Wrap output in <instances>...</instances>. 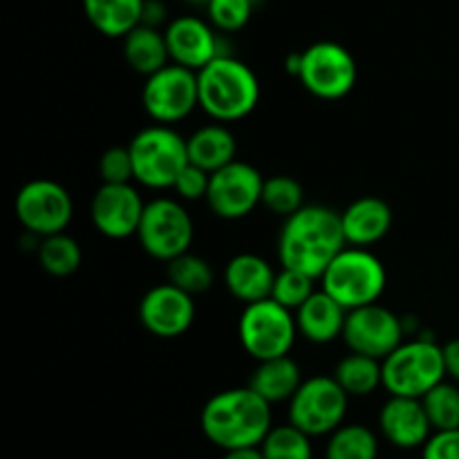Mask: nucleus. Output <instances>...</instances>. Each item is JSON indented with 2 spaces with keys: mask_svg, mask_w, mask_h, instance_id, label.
<instances>
[{
  "mask_svg": "<svg viewBox=\"0 0 459 459\" xmlns=\"http://www.w3.org/2000/svg\"><path fill=\"white\" fill-rule=\"evenodd\" d=\"M348 247L339 211L323 204H305L285 218L278 236V260L321 281L332 260Z\"/></svg>",
  "mask_w": 459,
  "mask_h": 459,
  "instance_id": "1",
  "label": "nucleus"
},
{
  "mask_svg": "<svg viewBox=\"0 0 459 459\" xmlns=\"http://www.w3.org/2000/svg\"><path fill=\"white\" fill-rule=\"evenodd\" d=\"M200 426L204 437L224 453L258 448L273 429L272 403L264 402L249 385L222 390L204 403Z\"/></svg>",
  "mask_w": 459,
  "mask_h": 459,
  "instance_id": "2",
  "label": "nucleus"
},
{
  "mask_svg": "<svg viewBox=\"0 0 459 459\" xmlns=\"http://www.w3.org/2000/svg\"><path fill=\"white\" fill-rule=\"evenodd\" d=\"M200 108L215 121H238L255 110L260 83L255 72L240 58L224 54L197 70Z\"/></svg>",
  "mask_w": 459,
  "mask_h": 459,
  "instance_id": "3",
  "label": "nucleus"
},
{
  "mask_svg": "<svg viewBox=\"0 0 459 459\" xmlns=\"http://www.w3.org/2000/svg\"><path fill=\"white\" fill-rule=\"evenodd\" d=\"M323 290L345 309L379 303L388 282L384 263L366 247H345L321 276Z\"/></svg>",
  "mask_w": 459,
  "mask_h": 459,
  "instance_id": "4",
  "label": "nucleus"
},
{
  "mask_svg": "<svg viewBox=\"0 0 459 459\" xmlns=\"http://www.w3.org/2000/svg\"><path fill=\"white\" fill-rule=\"evenodd\" d=\"M134 182L146 188H173L175 179L188 164L186 139L170 126L155 124L139 130L128 143Z\"/></svg>",
  "mask_w": 459,
  "mask_h": 459,
  "instance_id": "5",
  "label": "nucleus"
},
{
  "mask_svg": "<svg viewBox=\"0 0 459 459\" xmlns=\"http://www.w3.org/2000/svg\"><path fill=\"white\" fill-rule=\"evenodd\" d=\"M384 388L388 394L421 399L446 377L444 348L435 341L412 339L384 359Z\"/></svg>",
  "mask_w": 459,
  "mask_h": 459,
  "instance_id": "6",
  "label": "nucleus"
},
{
  "mask_svg": "<svg viewBox=\"0 0 459 459\" xmlns=\"http://www.w3.org/2000/svg\"><path fill=\"white\" fill-rule=\"evenodd\" d=\"M296 334H299L296 314H291V309L276 303L273 299L245 305L240 323H238V336H240L242 348L255 361H267V359L290 354L294 348Z\"/></svg>",
  "mask_w": 459,
  "mask_h": 459,
  "instance_id": "7",
  "label": "nucleus"
},
{
  "mask_svg": "<svg viewBox=\"0 0 459 459\" xmlns=\"http://www.w3.org/2000/svg\"><path fill=\"white\" fill-rule=\"evenodd\" d=\"M300 52L303 58L296 79L309 94L323 101H339L352 92L359 81V65L345 45L318 40Z\"/></svg>",
  "mask_w": 459,
  "mask_h": 459,
  "instance_id": "8",
  "label": "nucleus"
},
{
  "mask_svg": "<svg viewBox=\"0 0 459 459\" xmlns=\"http://www.w3.org/2000/svg\"><path fill=\"white\" fill-rule=\"evenodd\" d=\"M350 394L334 377H309L290 399V424L309 437L332 435L343 426Z\"/></svg>",
  "mask_w": 459,
  "mask_h": 459,
  "instance_id": "9",
  "label": "nucleus"
},
{
  "mask_svg": "<svg viewBox=\"0 0 459 459\" xmlns=\"http://www.w3.org/2000/svg\"><path fill=\"white\" fill-rule=\"evenodd\" d=\"M193 220L188 211L170 197H157L146 202L137 238L142 249L151 258L170 263L178 255L186 254L193 245Z\"/></svg>",
  "mask_w": 459,
  "mask_h": 459,
  "instance_id": "10",
  "label": "nucleus"
},
{
  "mask_svg": "<svg viewBox=\"0 0 459 459\" xmlns=\"http://www.w3.org/2000/svg\"><path fill=\"white\" fill-rule=\"evenodd\" d=\"M142 103L146 115L155 119V124L173 126L186 119L200 106L197 72L178 63H169L160 72L146 76Z\"/></svg>",
  "mask_w": 459,
  "mask_h": 459,
  "instance_id": "11",
  "label": "nucleus"
},
{
  "mask_svg": "<svg viewBox=\"0 0 459 459\" xmlns=\"http://www.w3.org/2000/svg\"><path fill=\"white\" fill-rule=\"evenodd\" d=\"M18 222L27 233L36 238H48L63 233L74 218V202L67 188L54 179H31L18 191L13 202Z\"/></svg>",
  "mask_w": 459,
  "mask_h": 459,
  "instance_id": "12",
  "label": "nucleus"
},
{
  "mask_svg": "<svg viewBox=\"0 0 459 459\" xmlns=\"http://www.w3.org/2000/svg\"><path fill=\"white\" fill-rule=\"evenodd\" d=\"M264 178L255 166L233 160L211 173L206 204L218 218L242 220L258 204H263Z\"/></svg>",
  "mask_w": 459,
  "mask_h": 459,
  "instance_id": "13",
  "label": "nucleus"
},
{
  "mask_svg": "<svg viewBox=\"0 0 459 459\" xmlns=\"http://www.w3.org/2000/svg\"><path fill=\"white\" fill-rule=\"evenodd\" d=\"M406 327L394 312L379 303L350 309L345 318L343 336L350 352H361L384 361L390 352L403 343Z\"/></svg>",
  "mask_w": 459,
  "mask_h": 459,
  "instance_id": "14",
  "label": "nucleus"
},
{
  "mask_svg": "<svg viewBox=\"0 0 459 459\" xmlns=\"http://www.w3.org/2000/svg\"><path fill=\"white\" fill-rule=\"evenodd\" d=\"M193 321L195 300L173 282L151 287L139 300V323L157 339H178L191 330Z\"/></svg>",
  "mask_w": 459,
  "mask_h": 459,
  "instance_id": "15",
  "label": "nucleus"
},
{
  "mask_svg": "<svg viewBox=\"0 0 459 459\" xmlns=\"http://www.w3.org/2000/svg\"><path fill=\"white\" fill-rule=\"evenodd\" d=\"M143 202L142 193L133 184H103L97 188L90 204L92 224L101 236L110 240H124V238L137 236L139 222H142Z\"/></svg>",
  "mask_w": 459,
  "mask_h": 459,
  "instance_id": "16",
  "label": "nucleus"
},
{
  "mask_svg": "<svg viewBox=\"0 0 459 459\" xmlns=\"http://www.w3.org/2000/svg\"><path fill=\"white\" fill-rule=\"evenodd\" d=\"M166 45H169L170 61L178 65L191 67V70H202L209 65L213 58L224 56L220 52V39L209 22L197 16H179L169 22L164 30Z\"/></svg>",
  "mask_w": 459,
  "mask_h": 459,
  "instance_id": "17",
  "label": "nucleus"
},
{
  "mask_svg": "<svg viewBox=\"0 0 459 459\" xmlns=\"http://www.w3.org/2000/svg\"><path fill=\"white\" fill-rule=\"evenodd\" d=\"M379 430L393 446L420 448L435 433L421 399L390 394L381 406Z\"/></svg>",
  "mask_w": 459,
  "mask_h": 459,
  "instance_id": "18",
  "label": "nucleus"
},
{
  "mask_svg": "<svg viewBox=\"0 0 459 459\" xmlns=\"http://www.w3.org/2000/svg\"><path fill=\"white\" fill-rule=\"evenodd\" d=\"M341 222H343L348 245L370 247L384 240L393 229V209L381 197H359L352 204L345 206V211H341Z\"/></svg>",
  "mask_w": 459,
  "mask_h": 459,
  "instance_id": "19",
  "label": "nucleus"
},
{
  "mask_svg": "<svg viewBox=\"0 0 459 459\" xmlns=\"http://www.w3.org/2000/svg\"><path fill=\"white\" fill-rule=\"evenodd\" d=\"M276 272L264 258L255 254H238L224 267V287L233 299L245 305L272 299Z\"/></svg>",
  "mask_w": 459,
  "mask_h": 459,
  "instance_id": "20",
  "label": "nucleus"
},
{
  "mask_svg": "<svg viewBox=\"0 0 459 459\" xmlns=\"http://www.w3.org/2000/svg\"><path fill=\"white\" fill-rule=\"evenodd\" d=\"M348 309L336 303L325 290L314 291L299 309H296V325L307 341L316 345H327L343 336Z\"/></svg>",
  "mask_w": 459,
  "mask_h": 459,
  "instance_id": "21",
  "label": "nucleus"
},
{
  "mask_svg": "<svg viewBox=\"0 0 459 459\" xmlns=\"http://www.w3.org/2000/svg\"><path fill=\"white\" fill-rule=\"evenodd\" d=\"M300 384H303V375H300L299 363L290 354H285V357L258 361L247 385L273 406V403L290 402Z\"/></svg>",
  "mask_w": 459,
  "mask_h": 459,
  "instance_id": "22",
  "label": "nucleus"
},
{
  "mask_svg": "<svg viewBox=\"0 0 459 459\" xmlns=\"http://www.w3.org/2000/svg\"><path fill=\"white\" fill-rule=\"evenodd\" d=\"M90 25L108 39H124L142 25L146 0H81Z\"/></svg>",
  "mask_w": 459,
  "mask_h": 459,
  "instance_id": "23",
  "label": "nucleus"
},
{
  "mask_svg": "<svg viewBox=\"0 0 459 459\" xmlns=\"http://www.w3.org/2000/svg\"><path fill=\"white\" fill-rule=\"evenodd\" d=\"M188 161L200 169L215 173L222 166L231 164L236 160L238 143L231 130L222 124H209L197 128L186 139Z\"/></svg>",
  "mask_w": 459,
  "mask_h": 459,
  "instance_id": "24",
  "label": "nucleus"
},
{
  "mask_svg": "<svg viewBox=\"0 0 459 459\" xmlns=\"http://www.w3.org/2000/svg\"><path fill=\"white\" fill-rule=\"evenodd\" d=\"M124 58L137 74L151 76L169 65V45L164 31L151 25H137L124 36Z\"/></svg>",
  "mask_w": 459,
  "mask_h": 459,
  "instance_id": "25",
  "label": "nucleus"
},
{
  "mask_svg": "<svg viewBox=\"0 0 459 459\" xmlns=\"http://www.w3.org/2000/svg\"><path fill=\"white\" fill-rule=\"evenodd\" d=\"M334 377L350 397H368L384 385V363L381 359L361 352H350L334 368Z\"/></svg>",
  "mask_w": 459,
  "mask_h": 459,
  "instance_id": "26",
  "label": "nucleus"
},
{
  "mask_svg": "<svg viewBox=\"0 0 459 459\" xmlns=\"http://www.w3.org/2000/svg\"><path fill=\"white\" fill-rule=\"evenodd\" d=\"M325 459H379V439L363 424H343L327 435Z\"/></svg>",
  "mask_w": 459,
  "mask_h": 459,
  "instance_id": "27",
  "label": "nucleus"
},
{
  "mask_svg": "<svg viewBox=\"0 0 459 459\" xmlns=\"http://www.w3.org/2000/svg\"><path fill=\"white\" fill-rule=\"evenodd\" d=\"M36 254H39V263L43 272L54 278L72 276V273L79 272L81 263H83L79 242L67 236L65 231L40 238Z\"/></svg>",
  "mask_w": 459,
  "mask_h": 459,
  "instance_id": "28",
  "label": "nucleus"
},
{
  "mask_svg": "<svg viewBox=\"0 0 459 459\" xmlns=\"http://www.w3.org/2000/svg\"><path fill=\"white\" fill-rule=\"evenodd\" d=\"M166 276H169V282H173L175 287H179V290L191 296H200L209 291L215 281L213 267L209 264V260L191 254V251L166 263Z\"/></svg>",
  "mask_w": 459,
  "mask_h": 459,
  "instance_id": "29",
  "label": "nucleus"
},
{
  "mask_svg": "<svg viewBox=\"0 0 459 459\" xmlns=\"http://www.w3.org/2000/svg\"><path fill=\"white\" fill-rule=\"evenodd\" d=\"M258 448L264 459H314L312 437L294 424L273 426Z\"/></svg>",
  "mask_w": 459,
  "mask_h": 459,
  "instance_id": "30",
  "label": "nucleus"
},
{
  "mask_svg": "<svg viewBox=\"0 0 459 459\" xmlns=\"http://www.w3.org/2000/svg\"><path fill=\"white\" fill-rule=\"evenodd\" d=\"M263 204L281 218H290L305 206L303 184L291 175H272L264 179Z\"/></svg>",
  "mask_w": 459,
  "mask_h": 459,
  "instance_id": "31",
  "label": "nucleus"
},
{
  "mask_svg": "<svg viewBox=\"0 0 459 459\" xmlns=\"http://www.w3.org/2000/svg\"><path fill=\"white\" fill-rule=\"evenodd\" d=\"M433 430L459 429V388L442 381L421 397Z\"/></svg>",
  "mask_w": 459,
  "mask_h": 459,
  "instance_id": "32",
  "label": "nucleus"
},
{
  "mask_svg": "<svg viewBox=\"0 0 459 459\" xmlns=\"http://www.w3.org/2000/svg\"><path fill=\"white\" fill-rule=\"evenodd\" d=\"M314 278L307 276L303 272H296V269L282 267L276 273V282H273L272 299L276 303L285 305L287 309L296 312L309 296L314 294Z\"/></svg>",
  "mask_w": 459,
  "mask_h": 459,
  "instance_id": "33",
  "label": "nucleus"
},
{
  "mask_svg": "<svg viewBox=\"0 0 459 459\" xmlns=\"http://www.w3.org/2000/svg\"><path fill=\"white\" fill-rule=\"evenodd\" d=\"M209 21L220 31H238L251 21L254 0H209Z\"/></svg>",
  "mask_w": 459,
  "mask_h": 459,
  "instance_id": "34",
  "label": "nucleus"
},
{
  "mask_svg": "<svg viewBox=\"0 0 459 459\" xmlns=\"http://www.w3.org/2000/svg\"><path fill=\"white\" fill-rule=\"evenodd\" d=\"M99 178L103 184H128L134 179L128 146H112L99 157Z\"/></svg>",
  "mask_w": 459,
  "mask_h": 459,
  "instance_id": "35",
  "label": "nucleus"
},
{
  "mask_svg": "<svg viewBox=\"0 0 459 459\" xmlns=\"http://www.w3.org/2000/svg\"><path fill=\"white\" fill-rule=\"evenodd\" d=\"M209 184H211V173L209 170L200 169V166L191 164L188 161L184 166V170L179 173V178L175 179L173 191L178 193L182 200L195 202V200H206V193H209Z\"/></svg>",
  "mask_w": 459,
  "mask_h": 459,
  "instance_id": "36",
  "label": "nucleus"
},
{
  "mask_svg": "<svg viewBox=\"0 0 459 459\" xmlns=\"http://www.w3.org/2000/svg\"><path fill=\"white\" fill-rule=\"evenodd\" d=\"M421 459H459V429L435 430L421 446Z\"/></svg>",
  "mask_w": 459,
  "mask_h": 459,
  "instance_id": "37",
  "label": "nucleus"
},
{
  "mask_svg": "<svg viewBox=\"0 0 459 459\" xmlns=\"http://www.w3.org/2000/svg\"><path fill=\"white\" fill-rule=\"evenodd\" d=\"M444 348V363H446V375L459 381V339L448 341Z\"/></svg>",
  "mask_w": 459,
  "mask_h": 459,
  "instance_id": "38",
  "label": "nucleus"
},
{
  "mask_svg": "<svg viewBox=\"0 0 459 459\" xmlns=\"http://www.w3.org/2000/svg\"><path fill=\"white\" fill-rule=\"evenodd\" d=\"M164 18H166L164 4L157 3V0H146V7H143V16H142L143 25L157 27L161 21H164Z\"/></svg>",
  "mask_w": 459,
  "mask_h": 459,
  "instance_id": "39",
  "label": "nucleus"
},
{
  "mask_svg": "<svg viewBox=\"0 0 459 459\" xmlns=\"http://www.w3.org/2000/svg\"><path fill=\"white\" fill-rule=\"evenodd\" d=\"M222 459H264L260 448H238V451H227Z\"/></svg>",
  "mask_w": 459,
  "mask_h": 459,
  "instance_id": "40",
  "label": "nucleus"
},
{
  "mask_svg": "<svg viewBox=\"0 0 459 459\" xmlns=\"http://www.w3.org/2000/svg\"><path fill=\"white\" fill-rule=\"evenodd\" d=\"M300 58H303V52H291L290 56L285 58V70L290 72L291 76H299V70H300Z\"/></svg>",
  "mask_w": 459,
  "mask_h": 459,
  "instance_id": "41",
  "label": "nucleus"
},
{
  "mask_svg": "<svg viewBox=\"0 0 459 459\" xmlns=\"http://www.w3.org/2000/svg\"><path fill=\"white\" fill-rule=\"evenodd\" d=\"M188 3H193V4H206V3H209V0H188Z\"/></svg>",
  "mask_w": 459,
  "mask_h": 459,
  "instance_id": "42",
  "label": "nucleus"
}]
</instances>
